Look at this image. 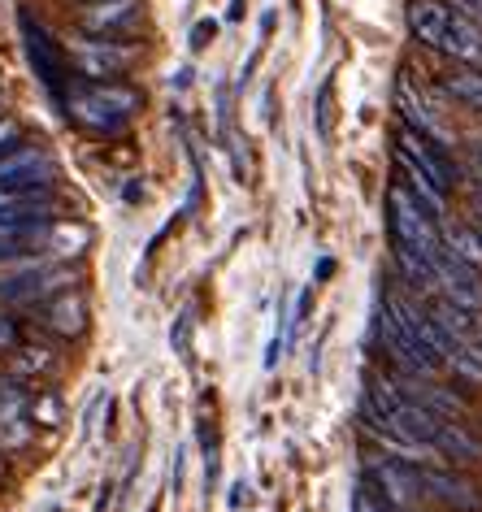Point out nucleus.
I'll return each instance as SVG.
<instances>
[{
	"label": "nucleus",
	"mask_w": 482,
	"mask_h": 512,
	"mask_svg": "<svg viewBox=\"0 0 482 512\" xmlns=\"http://www.w3.org/2000/svg\"><path fill=\"white\" fill-rule=\"evenodd\" d=\"M374 339L383 343V348H387V356H391V361L400 365V374L430 378V374H435V369L443 365L435 352H426L422 343H417V339L409 335V330H404V326L396 322V317L387 313V304H378V313H374Z\"/></svg>",
	"instance_id": "obj_5"
},
{
	"label": "nucleus",
	"mask_w": 482,
	"mask_h": 512,
	"mask_svg": "<svg viewBox=\"0 0 482 512\" xmlns=\"http://www.w3.org/2000/svg\"><path fill=\"white\" fill-rule=\"evenodd\" d=\"M18 361H14V374L18 378H35V382H40V378H53V374H61V361H57V356L53 352H48V348H31V343H18Z\"/></svg>",
	"instance_id": "obj_22"
},
{
	"label": "nucleus",
	"mask_w": 482,
	"mask_h": 512,
	"mask_svg": "<svg viewBox=\"0 0 482 512\" xmlns=\"http://www.w3.org/2000/svg\"><path fill=\"white\" fill-rule=\"evenodd\" d=\"M31 391L35 382L18 374H0V452H22L35 439L31 421Z\"/></svg>",
	"instance_id": "obj_4"
},
{
	"label": "nucleus",
	"mask_w": 482,
	"mask_h": 512,
	"mask_svg": "<svg viewBox=\"0 0 482 512\" xmlns=\"http://www.w3.org/2000/svg\"><path fill=\"white\" fill-rule=\"evenodd\" d=\"M83 5H87V0H83Z\"/></svg>",
	"instance_id": "obj_41"
},
{
	"label": "nucleus",
	"mask_w": 482,
	"mask_h": 512,
	"mask_svg": "<svg viewBox=\"0 0 482 512\" xmlns=\"http://www.w3.org/2000/svg\"><path fill=\"white\" fill-rule=\"evenodd\" d=\"M443 92H448L452 100H461L465 109H478V113H482V70H478V66L452 70L448 79H443Z\"/></svg>",
	"instance_id": "obj_23"
},
{
	"label": "nucleus",
	"mask_w": 482,
	"mask_h": 512,
	"mask_svg": "<svg viewBox=\"0 0 482 512\" xmlns=\"http://www.w3.org/2000/svg\"><path fill=\"white\" fill-rule=\"evenodd\" d=\"M352 512H391V504L383 499V491L365 478L361 486H357V499H352Z\"/></svg>",
	"instance_id": "obj_26"
},
{
	"label": "nucleus",
	"mask_w": 482,
	"mask_h": 512,
	"mask_svg": "<svg viewBox=\"0 0 482 512\" xmlns=\"http://www.w3.org/2000/svg\"><path fill=\"white\" fill-rule=\"evenodd\" d=\"M396 265H400V274L409 278L413 287H422V291H435V261L422 252H413V248H404V243H396Z\"/></svg>",
	"instance_id": "obj_24"
},
{
	"label": "nucleus",
	"mask_w": 482,
	"mask_h": 512,
	"mask_svg": "<svg viewBox=\"0 0 482 512\" xmlns=\"http://www.w3.org/2000/svg\"><path fill=\"white\" fill-rule=\"evenodd\" d=\"M430 261H435V283L443 291V300H452V304H461V309L478 313L482 309V274L474 270V265L456 261L448 248H439Z\"/></svg>",
	"instance_id": "obj_7"
},
{
	"label": "nucleus",
	"mask_w": 482,
	"mask_h": 512,
	"mask_svg": "<svg viewBox=\"0 0 482 512\" xmlns=\"http://www.w3.org/2000/svg\"><path fill=\"white\" fill-rule=\"evenodd\" d=\"M335 274V261L331 256H322V261H317V283H322V278H331Z\"/></svg>",
	"instance_id": "obj_35"
},
{
	"label": "nucleus",
	"mask_w": 482,
	"mask_h": 512,
	"mask_svg": "<svg viewBox=\"0 0 482 512\" xmlns=\"http://www.w3.org/2000/svg\"><path fill=\"white\" fill-rule=\"evenodd\" d=\"M396 109L404 113V126H413L417 135H426V139H435V144L448 148L452 144V135H448V126H443L435 113H430V105L422 100V92L413 87L409 74H400L396 79Z\"/></svg>",
	"instance_id": "obj_14"
},
{
	"label": "nucleus",
	"mask_w": 482,
	"mask_h": 512,
	"mask_svg": "<svg viewBox=\"0 0 482 512\" xmlns=\"http://www.w3.org/2000/svg\"><path fill=\"white\" fill-rule=\"evenodd\" d=\"M187 83H192V70H187V66H183V70H179V74H174V79H170V87H179V92H183V87H187Z\"/></svg>",
	"instance_id": "obj_37"
},
{
	"label": "nucleus",
	"mask_w": 482,
	"mask_h": 512,
	"mask_svg": "<svg viewBox=\"0 0 482 512\" xmlns=\"http://www.w3.org/2000/svg\"><path fill=\"white\" fill-rule=\"evenodd\" d=\"M87 243H92V230L79 226V222H48L44 230V252H53V256H79L87 252Z\"/></svg>",
	"instance_id": "obj_19"
},
{
	"label": "nucleus",
	"mask_w": 482,
	"mask_h": 512,
	"mask_svg": "<svg viewBox=\"0 0 482 512\" xmlns=\"http://www.w3.org/2000/svg\"><path fill=\"white\" fill-rule=\"evenodd\" d=\"M417 478H422V495H435L439 504H448L456 512H482V495L474 482H465L461 473L435 469V465H417Z\"/></svg>",
	"instance_id": "obj_11"
},
{
	"label": "nucleus",
	"mask_w": 482,
	"mask_h": 512,
	"mask_svg": "<svg viewBox=\"0 0 482 512\" xmlns=\"http://www.w3.org/2000/svg\"><path fill=\"white\" fill-rule=\"evenodd\" d=\"M391 508H413V499H422V478H417V465H400V460H374L370 473H365Z\"/></svg>",
	"instance_id": "obj_12"
},
{
	"label": "nucleus",
	"mask_w": 482,
	"mask_h": 512,
	"mask_svg": "<svg viewBox=\"0 0 482 512\" xmlns=\"http://www.w3.org/2000/svg\"><path fill=\"white\" fill-rule=\"evenodd\" d=\"M31 421L35 426H44V430H53L61 421V400L53 391H40V387L31 391Z\"/></svg>",
	"instance_id": "obj_25"
},
{
	"label": "nucleus",
	"mask_w": 482,
	"mask_h": 512,
	"mask_svg": "<svg viewBox=\"0 0 482 512\" xmlns=\"http://www.w3.org/2000/svg\"><path fill=\"white\" fill-rule=\"evenodd\" d=\"M18 343H22V335H18V322H14V317H5V313H0V352H14Z\"/></svg>",
	"instance_id": "obj_31"
},
{
	"label": "nucleus",
	"mask_w": 482,
	"mask_h": 512,
	"mask_svg": "<svg viewBox=\"0 0 482 512\" xmlns=\"http://www.w3.org/2000/svg\"><path fill=\"white\" fill-rule=\"evenodd\" d=\"M439 53L452 57V61H461V66H478L482 70V27L452 9V22H448V35H443Z\"/></svg>",
	"instance_id": "obj_16"
},
{
	"label": "nucleus",
	"mask_w": 482,
	"mask_h": 512,
	"mask_svg": "<svg viewBox=\"0 0 482 512\" xmlns=\"http://www.w3.org/2000/svg\"><path fill=\"white\" fill-rule=\"evenodd\" d=\"M66 57L74 61V70L87 74V79H122L126 70L139 61V48L131 44H118V40H109V35H79L70 48H66Z\"/></svg>",
	"instance_id": "obj_3"
},
{
	"label": "nucleus",
	"mask_w": 482,
	"mask_h": 512,
	"mask_svg": "<svg viewBox=\"0 0 482 512\" xmlns=\"http://www.w3.org/2000/svg\"><path fill=\"white\" fill-rule=\"evenodd\" d=\"M452 5H456V14H465L469 22L482 27V0H452Z\"/></svg>",
	"instance_id": "obj_33"
},
{
	"label": "nucleus",
	"mask_w": 482,
	"mask_h": 512,
	"mask_svg": "<svg viewBox=\"0 0 482 512\" xmlns=\"http://www.w3.org/2000/svg\"><path fill=\"white\" fill-rule=\"evenodd\" d=\"M387 217H391V243H404V248H413L422 256H435L443 248L439 222L409 196V187L404 183H396L387 191Z\"/></svg>",
	"instance_id": "obj_1"
},
{
	"label": "nucleus",
	"mask_w": 482,
	"mask_h": 512,
	"mask_svg": "<svg viewBox=\"0 0 482 512\" xmlns=\"http://www.w3.org/2000/svg\"><path fill=\"white\" fill-rule=\"evenodd\" d=\"M170 343H174L179 356H187V343H192V309L179 313V322H174V330H170Z\"/></svg>",
	"instance_id": "obj_28"
},
{
	"label": "nucleus",
	"mask_w": 482,
	"mask_h": 512,
	"mask_svg": "<svg viewBox=\"0 0 482 512\" xmlns=\"http://www.w3.org/2000/svg\"><path fill=\"white\" fill-rule=\"evenodd\" d=\"M0 473H5V465H0Z\"/></svg>",
	"instance_id": "obj_40"
},
{
	"label": "nucleus",
	"mask_w": 482,
	"mask_h": 512,
	"mask_svg": "<svg viewBox=\"0 0 482 512\" xmlns=\"http://www.w3.org/2000/svg\"><path fill=\"white\" fill-rule=\"evenodd\" d=\"M435 452L443 460H452V465H478V460H482V443L465 426H456V421H443L439 434H435Z\"/></svg>",
	"instance_id": "obj_18"
},
{
	"label": "nucleus",
	"mask_w": 482,
	"mask_h": 512,
	"mask_svg": "<svg viewBox=\"0 0 482 512\" xmlns=\"http://www.w3.org/2000/svg\"><path fill=\"white\" fill-rule=\"evenodd\" d=\"M396 170H400V183L409 187V196L422 204V209L435 217V222H443V217H448V191H439L422 170H417V165H409L404 157H396Z\"/></svg>",
	"instance_id": "obj_17"
},
{
	"label": "nucleus",
	"mask_w": 482,
	"mask_h": 512,
	"mask_svg": "<svg viewBox=\"0 0 482 512\" xmlns=\"http://www.w3.org/2000/svg\"><path fill=\"white\" fill-rule=\"evenodd\" d=\"M461 348H469V352H474L478 361H482V322H478V330H474V335H469V339L461 343Z\"/></svg>",
	"instance_id": "obj_34"
},
{
	"label": "nucleus",
	"mask_w": 482,
	"mask_h": 512,
	"mask_svg": "<svg viewBox=\"0 0 482 512\" xmlns=\"http://www.w3.org/2000/svg\"><path fill=\"white\" fill-rule=\"evenodd\" d=\"M448 365H452L465 382H482V361H478V356L469 352V348H456V352L448 356Z\"/></svg>",
	"instance_id": "obj_27"
},
{
	"label": "nucleus",
	"mask_w": 482,
	"mask_h": 512,
	"mask_svg": "<svg viewBox=\"0 0 482 512\" xmlns=\"http://www.w3.org/2000/svg\"><path fill=\"white\" fill-rule=\"evenodd\" d=\"M61 105H66V118L74 126H83L87 135H100V139H113V135H122L126 131V113H118L113 105H105L92 87H83V92H70V96H61Z\"/></svg>",
	"instance_id": "obj_8"
},
{
	"label": "nucleus",
	"mask_w": 482,
	"mask_h": 512,
	"mask_svg": "<svg viewBox=\"0 0 482 512\" xmlns=\"http://www.w3.org/2000/svg\"><path fill=\"white\" fill-rule=\"evenodd\" d=\"M426 309H430V317H435L443 330H448V339H456V343H465V339L478 330V317H474V313L461 309V304H452V300H443V296L430 300Z\"/></svg>",
	"instance_id": "obj_20"
},
{
	"label": "nucleus",
	"mask_w": 482,
	"mask_h": 512,
	"mask_svg": "<svg viewBox=\"0 0 482 512\" xmlns=\"http://www.w3.org/2000/svg\"><path fill=\"white\" fill-rule=\"evenodd\" d=\"M244 499H248V486H244V482H235V486H231V508H239Z\"/></svg>",
	"instance_id": "obj_36"
},
{
	"label": "nucleus",
	"mask_w": 482,
	"mask_h": 512,
	"mask_svg": "<svg viewBox=\"0 0 482 512\" xmlns=\"http://www.w3.org/2000/svg\"><path fill=\"white\" fill-rule=\"evenodd\" d=\"M400 512H417V508H400Z\"/></svg>",
	"instance_id": "obj_39"
},
{
	"label": "nucleus",
	"mask_w": 482,
	"mask_h": 512,
	"mask_svg": "<svg viewBox=\"0 0 482 512\" xmlns=\"http://www.w3.org/2000/svg\"><path fill=\"white\" fill-rule=\"evenodd\" d=\"M396 157L417 165V170H422L439 191L456 187V165L448 157V148L435 144V139H426V135H417L413 126H400V131H396Z\"/></svg>",
	"instance_id": "obj_6"
},
{
	"label": "nucleus",
	"mask_w": 482,
	"mask_h": 512,
	"mask_svg": "<svg viewBox=\"0 0 482 512\" xmlns=\"http://www.w3.org/2000/svg\"><path fill=\"white\" fill-rule=\"evenodd\" d=\"M40 322L48 335H57V339H79L87 322H92V309H87V296L83 291H61V296H53L40 309Z\"/></svg>",
	"instance_id": "obj_13"
},
{
	"label": "nucleus",
	"mask_w": 482,
	"mask_h": 512,
	"mask_svg": "<svg viewBox=\"0 0 482 512\" xmlns=\"http://www.w3.org/2000/svg\"><path fill=\"white\" fill-rule=\"evenodd\" d=\"M213 35H218V22H213V18L196 22V27H192V48H209V44H213Z\"/></svg>",
	"instance_id": "obj_32"
},
{
	"label": "nucleus",
	"mask_w": 482,
	"mask_h": 512,
	"mask_svg": "<svg viewBox=\"0 0 482 512\" xmlns=\"http://www.w3.org/2000/svg\"><path fill=\"white\" fill-rule=\"evenodd\" d=\"M474 230H478V239H482V204L474 209Z\"/></svg>",
	"instance_id": "obj_38"
},
{
	"label": "nucleus",
	"mask_w": 482,
	"mask_h": 512,
	"mask_svg": "<svg viewBox=\"0 0 482 512\" xmlns=\"http://www.w3.org/2000/svg\"><path fill=\"white\" fill-rule=\"evenodd\" d=\"M53 183V161L40 148H18L0 161V187L14 196H31V191H48Z\"/></svg>",
	"instance_id": "obj_10"
},
{
	"label": "nucleus",
	"mask_w": 482,
	"mask_h": 512,
	"mask_svg": "<svg viewBox=\"0 0 482 512\" xmlns=\"http://www.w3.org/2000/svg\"><path fill=\"white\" fill-rule=\"evenodd\" d=\"M144 18V5L139 0H87L83 14H79V27L87 35H109V40H122L131 35Z\"/></svg>",
	"instance_id": "obj_9"
},
{
	"label": "nucleus",
	"mask_w": 482,
	"mask_h": 512,
	"mask_svg": "<svg viewBox=\"0 0 482 512\" xmlns=\"http://www.w3.org/2000/svg\"><path fill=\"white\" fill-rule=\"evenodd\" d=\"M18 31H22V44H27V61H31L35 79H40L53 96H61L66 92V66H70L66 48L53 40V31H48L27 5L18 9Z\"/></svg>",
	"instance_id": "obj_2"
},
{
	"label": "nucleus",
	"mask_w": 482,
	"mask_h": 512,
	"mask_svg": "<svg viewBox=\"0 0 482 512\" xmlns=\"http://www.w3.org/2000/svg\"><path fill=\"white\" fill-rule=\"evenodd\" d=\"M317 131L322 139L331 135V83H322V92H317Z\"/></svg>",
	"instance_id": "obj_30"
},
{
	"label": "nucleus",
	"mask_w": 482,
	"mask_h": 512,
	"mask_svg": "<svg viewBox=\"0 0 482 512\" xmlns=\"http://www.w3.org/2000/svg\"><path fill=\"white\" fill-rule=\"evenodd\" d=\"M443 248H448L456 261H465V265H474V270H482V239H478L474 226H465V222L443 226Z\"/></svg>",
	"instance_id": "obj_21"
},
{
	"label": "nucleus",
	"mask_w": 482,
	"mask_h": 512,
	"mask_svg": "<svg viewBox=\"0 0 482 512\" xmlns=\"http://www.w3.org/2000/svg\"><path fill=\"white\" fill-rule=\"evenodd\" d=\"M18 148H22V126L0 118V157H9V152H18Z\"/></svg>",
	"instance_id": "obj_29"
},
{
	"label": "nucleus",
	"mask_w": 482,
	"mask_h": 512,
	"mask_svg": "<svg viewBox=\"0 0 482 512\" xmlns=\"http://www.w3.org/2000/svg\"><path fill=\"white\" fill-rule=\"evenodd\" d=\"M404 18H409L413 40L439 53L443 35H448V22H452V5H448V0H409Z\"/></svg>",
	"instance_id": "obj_15"
}]
</instances>
